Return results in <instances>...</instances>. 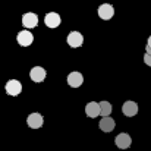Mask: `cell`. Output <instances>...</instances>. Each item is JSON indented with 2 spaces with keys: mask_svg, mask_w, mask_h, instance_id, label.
I'll list each match as a JSON object with an SVG mask.
<instances>
[{
  "mask_svg": "<svg viewBox=\"0 0 151 151\" xmlns=\"http://www.w3.org/2000/svg\"><path fill=\"white\" fill-rule=\"evenodd\" d=\"M66 81H68L69 87H72V88H78V87H81V85L84 84V76H82L81 72L73 70V72H70V73L68 75Z\"/></svg>",
  "mask_w": 151,
  "mask_h": 151,
  "instance_id": "obj_7",
  "label": "cell"
},
{
  "mask_svg": "<svg viewBox=\"0 0 151 151\" xmlns=\"http://www.w3.org/2000/svg\"><path fill=\"white\" fill-rule=\"evenodd\" d=\"M46 76H47V70L44 68H41V66H34L31 69V72H29V78L34 82H37V84L38 82H43L46 79Z\"/></svg>",
  "mask_w": 151,
  "mask_h": 151,
  "instance_id": "obj_6",
  "label": "cell"
},
{
  "mask_svg": "<svg viewBox=\"0 0 151 151\" xmlns=\"http://www.w3.org/2000/svg\"><path fill=\"white\" fill-rule=\"evenodd\" d=\"M85 114L91 119L97 117L101 114V110H100V103H96V101H90L87 106H85Z\"/></svg>",
  "mask_w": 151,
  "mask_h": 151,
  "instance_id": "obj_12",
  "label": "cell"
},
{
  "mask_svg": "<svg viewBox=\"0 0 151 151\" xmlns=\"http://www.w3.org/2000/svg\"><path fill=\"white\" fill-rule=\"evenodd\" d=\"M16 41H18L19 46H22V47H28V46L32 44V41H34V35H32V32H29V31H27V29H22V31L18 32V35H16Z\"/></svg>",
  "mask_w": 151,
  "mask_h": 151,
  "instance_id": "obj_2",
  "label": "cell"
},
{
  "mask_svg": "<svg viewBox=\"0 0 151 151\" xmlns=\"http://www.w3.org/2000/svg\"><path fill=\"white\" fill-rule=\"evenodd\" d=\"M114 144H116V147H117V148H120V150H126V148H129V147H131V144H132V138H131V135H129V134L122 132V134H119V135L116 137Z\"/></svg>",
  "mask_w": 151,
  "mask_h": 151,
  "instance_id": "obj_4",
  "label": "cell"
},
{
  "mask_svg": "<svg viewBox=\"0 0 151 151\" xmlns=\"http://www.w3.org/2000/svg\"><path fill=\"white\" fill-rule=\"evenodd\" d=\"M122 113H123L125 116H128V117L135 116V114L138 113V104H137L135 101H132V100L125 101L123 106H122Z\"/></svg>",
  "mask_w": 151,
  "mask_h": 151,
  "instance_id": "obj_11",
  "label": "cell"
},
{
  "mask_svg": "<svg viewBox=\"0 0 151 151\" xmlns=\"http://www.w3.org/2000/svg\"><path fill=\"white\" fill-rule=\"evenodd\" d=\"M44 123V117L40 114V113H31L28 117H27V125L31 128V129H38L41 128Z\"/></svg>",
  "mask_w": 151,
  "mask_h": 151,
  "instance_id": "obj_8",
  "label": "cell"
},
{
  "mask_svg": "<svg viewBox=\"0 0 151 151\" xmlns=\"http://www.w3.org/2000/svg\"><path fill=\"white\" fill-rule=\"evenodd\" d=\"M44 24L49 27V28H57L60 24H62V18L59 13L56 12H49L44 18Z\"/></svg>",
  "mask_w": 151,
  "mask_h": 151,
  "instance_id": "obj_10",
  "label": "cell"
},
{
  "mask_svg": "<svg viewBox=\"0 0 151 151\" xmlns=\"http://www.w3.org/2000/svg\"><path fill=\"white\" fill-rule=\"evenodd\" d=\"M66 43L72 47V49H78L84 44V35L78 31H70L66 37Z\"/></svg>",
  "mask_w": 151,
  "mask_h": 151,
  "instance_id": "obj_1",
  "label": "cell"
},
{
  "mask_svg": "<svg viewBox=\"0 0 151 151\" xmlns=\"http://www.w3.org/2000/svg\"><path fill=\"white\" fill-rule=\"evenodd\" d=\"M114 126H116V123H114V120L110 116L109 117H103L100 120V123H99V128L103 132H111L114 129Z\"/></svg>",
  "mask_w": 151,
  "mask_h": 151,
  "instance_id": "obj_13",
  "label": "cell"
},
{
  "mask_svg": "<svg viewBox=\"0 0 151 151\" xmlns=\"http://www.w3.org/2000/svg\"><path fill=\"white\" fill-rule=\"evenodd\" d=\"M100 110L103 117H109V114L111 113V104L109 101H100Z\"/></svg>",
  "mask_w": 151,
  "mask_h": 151,
  "instance_id": "obj_14",
  "label": "cell"
},
{
  "mask_svg": "<svg viewBox=\"0 0 151 151\" xmlns=\"http://www.w3.org/2000/svg\"><path fill=\"white\" fill-rule=\"evenodd\" d=\"M114 15V7L110 4V3H103L99 6V16L104 21H109L111 19Z\"/></svg>",
  "mask_w": 151,
  "mask_h": 151,
  "instance_id": "obj_9",
  "label": "cell"
},
{
  "mask_svg": "<svg viewBox=\"0 0 151 151\" xmlns=\"http://www.w3.org/2000/svg\"><path fill=\"white\" fill-rule=\"evenodd\" d=\"M144 63H145V65H148V66L151 68V56H148V54H145V56H144Z\"/></svg>",
  "mask_w": 151,
  "mask_h": 151,
  "instance_id": "obj_15",
  "label": "cell"
},
{
  "mask_svg": "<svg viewBox=\"0 0 151 151\" xmlns=\"http://www.w3.org/2000/svg\"><path fill=\"white\" fill-rule=\"evenodd\" d=\"M22 25L25 28H35L38 25V15L32 12H27L22 15Z\"/></svg>",
  "mask_w": 151,
  "mask_h": 151,
  "instance_id": "obj_5",
  "label": "cell"
},
{
  "mask_svg": "<svg viewBox=\"0 0 151 151\" xmlns=\"http://www.w3.org/2000/svg\"><path fill=\"white\" fill-rule=\"evenodd\" d=\"M4 90H6V93H7L9 96L16 97V96H19L21 91H22V84H21L18 79H10L9 82H6Z\"/></svg>",
  "mask_w": 151,
  "mask_h": 151,
  "instance_id": "obj_3",
  "label": "cell"
},
{
  "mask_svg": "<svg viewBox=\"0 0 151 151\" xmlns=\"http://www.w3.org/2000/svg\"><path fill=\"white\" fill-rule=\"evenodd\" d=\"M145 54L151 56V49H150V47H145Z\"/></svg>",
  "mask_w": 151,
  "mask_h": 151,
  "instance_id": "obj_16",
  "label": "cell"
},
{
  "mask_svg": "<svg viewBox=\"0 0 151 151\" xmlns=\"http://www.w3.org/2000/svg\"><path fill=\"white\" fill-rule=\"evenodd\" d=\"M147 47H150L151 49V35L148 37V40H147Z\"/></svg>",
  "mask_w": 151,
  "mask_h": 151,
  "instance_id": "obj_17",
  "label": "cell"
}]
</instances>
